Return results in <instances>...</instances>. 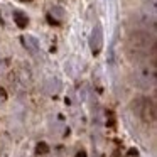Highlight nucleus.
Here are the masks:
<instances>
[{"instance_id":"3","label":"nucleus","mask_w":157,"mask_h":157,"mask_svg":"<svg viewBox=\"0 0 157 157\" xmlns=\"http://www.w3.org/2000/svg\"><path fill=\"white\" fill-rule=\"evenodd\" d=\"M14 21H15V24H17L21 29H24L25 25L29 24V19L25 17L22 12H14Z\"/></svg>"},{"instance_id":"5","label":"nucleus","mask_w":157,"mask_h":157,"mask_svg":"<svg viewBox=\"0 0 157 157\" xmlns=\"http://www.w3.org/2000/svg\"><path fill=\"white\" fill-rule=\"evenodd\" d=\"M52 14H58L59 17H61V15H63V10H61L59 7H54V9H52Z\"/></svg>"},{"instance_id":"2","label":"nucleus","mask_w":157,"mask_h":157,"mask_svg":"<svg viewBox=\"0 0 157 157\" xmlns=\"http://www.w3.org/2000/svg\"><path fill=\"white\" fill-rule=\"evenodd\" d=\"M22 42H24V46L32 52V54H34V52H37L39 44H37V41H36V39L32 37V36H27V37H24V39H22Z\"/></svg>"},{"instance_id":"7","label":"nucleus","mask_w":157,"mask_h":157,"mask_svg":"<svg viewBox=\"0 0 157 157\" xmlns=\"http://www.w3.org/2000/svg\"><path fill=\"white\" fill-rule=\"evenodd\" d=\"M76 157H86V152H85V150H81V152L76 154Z\"/></svg>"},{"instance_id":"4","label":"nucleus","mask_w":157,"mask_h":157,"mask_svg":"<svg viewBox=\"0 0 157 157\" xmlns=\"http://www.w3.org/2000/svg\"><path fill=\"white\" fill-rule=\"evenodd\" d=\"M48 152H49V147H48V144H44V142H41L36 147V154H48Z\"/></svg>"},{"instance_id":"6","label":"nucleus","mask_w":157,"mask_h":157,"mask_svg":"<svg viewBox=\"0 0 157 157\" xmlns=\"http://www.w3.org/2000/svg\"><path fill=\"white\" fill-rule=\"evenodd\" d=\"M128 155H135L137 157V155H139V150H137V149H130L128 150Z\"/></svg>"},{"instance_id":"1","label":"nucleus","mask_w":157,"mask_h":157,"mask_svg":"<svg viewBox=\"0 0 157 157\" xmlns=\"http://www.w3.org/2000/svg\"><path fill=\"white\" fill-rule=\"evenodd\" d=\"M101 42H103V37H101V27H100V25H96L95 31H93V34H91V41H90L93 52H98V51H100V48H101Z\"/></svg>"},{"instance_id":"8","label":"nucleus","mask_w":157,"mask_h":157,"mask_svg":"<svg viewBox=\"0 0 157 157\" xmlns=\"http://www.w3.org/2000/svg\"><path fill=\"white\" fill-rule=\"evenodd\" d=\"M48 21H49V22H51V24H58V22H56V21H54V19H52V17H51V15H49V17H48Z\"/></svg>"}]
</instances>
